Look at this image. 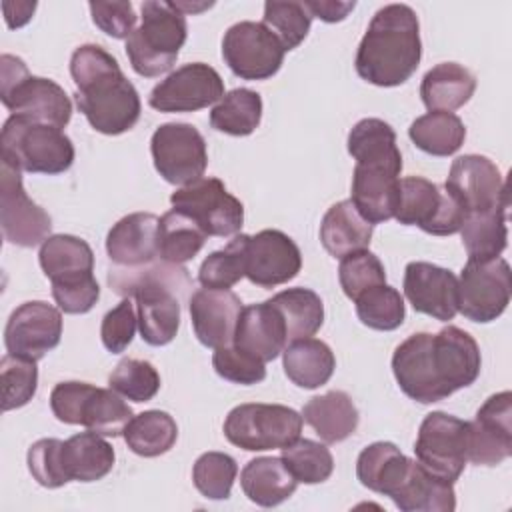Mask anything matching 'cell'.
<instances>
[{"mask_svg":"<svg viewBox=\"0 0 512 512\" xmlns=\"http://www.w3.org/2000/svg\"><path fill=\"white\" fill-rule=\"evenodd\" d=\"M38 262L50 282L92 274L94 252L90 244L72 234H52L40 244Z\"/></svg>","mask_w":512,"mask_h":512,"instance_id":"34","label":"cell"},{"mask_svg":"<svg viewBox=\"0 0 512 512\" xmlns=\"http://www.w3.org/2000/svg\"><path fill=\"white\" fill-rule=\"evenodd\" d=\"M184 16L186 14H194V12H202V10H206V8H210L212 6V2H202V4H194V2H172Z\"/></svg>","mask_w":512,"mask_h":512,"instance_id":"59","label":"cell"},{"mask_svg":"<svg viewBox=\"0 0 512 512\" xmlns=\"http://www.w3.org/2000/svg\"><path fill=\"white\" fill-rule=\"evenodd\" d=\"M262 24L280 40L284 50L298 48L308 36L312 14L304 2H264Z\"/></svg>","mask_w":512,"mask_h":512,"instance_id":"46","label":"cell"},{"mask_svg":"<svg viewBox=\"0 0 512 512\" xmlns=\"http://www.w3.org/2000/svg\"><path fill=\"white\" fill-rule=\"evenodd\" d=\"M248 234H236L224 248L214 250L204 258L198 270L202 288L230 290L244 278V244Z\"/></svg>","mask_w":512,"mask_h":512,"instance_id":"45","label":"cell"},{"mask_svg":"<svg viewBox=\"0 0 512 512\" xmlns=\"http://www.w3.org/2000/svg\"><path fill=\"white\" fill-rule=\"evenodd\" d=\"M476 90L474 74L458 62H442L430 68L420 84L424 106L434 112H452L462 108Z\"/></svg>","mask_w":512,"mask_h":512,"instance_id":"31","label":"cell"},{"mask_svg":"<svg viewBox=\"0 0 512 512\" xmlns=\"http://www.w3.org/2000/svg\"><path fill=\"white\" fill-rule=\"evenodd\" d=\"M186 36V16L172 2H142V22L126 38V56L132 70L144 78H156L168 72Z\"/></svg>","mask_w":512,"mask_h":512,"instance_id":"5","label":"cell"},{"mask_svg":"<svg viewBox=\"0 0 512 512\" xmlns=\"http://www.w3.org/2000/svg\"><path fill=\"white\" fill-rule=\"evenodd\" d=\"M300 268V248L282 230L266 228L254 236H246L244 276L252 284L260 288H274L296 278Z\"/></svg>","mask_w":512,"mask_h":512,"instance_id":"18","label":"cell"},{"mask_svg":"<svg viewBox=\"0 0 512 512\" xmlns=\"http://www.w3.org/2000/svg\"><path fill=\"white\" fill-rule=\"evenodd\" d=\"M354 304H356L358 320L372 330H382V332L396 330L402 326L406 318L404 298L390 284H380L362 292L354 300Z\"/></svg>","mask_w":512,"mask_h":512,"instance_id":"43","label":"cell"},{"mask_svg":"<svg viewBox=\"0 0 512 512\" xmlns=\"http://www.w3.org/2000/svg\"><path fill=\"white\" fill-rule=\"evenodd\" d=\"M222 96L220 74L204 62H190L160 80L150 90L148 104L158 112H196L220 102Z\"/></svg>","mask_w":512,"mask_h":512,"instance_id":"17","label":"cell"},{"mask_svg":"<svg viewBox=\"0 0 512 512\" xmlns=\"http://www.w3.org/2000/svg\"><path fill=\"white\" fill-rule=\"evenodd\" d=\"M408 136L414 146L430 156H450L466 140V126L454 112H426L418 116L410 128Z\"/></svg>","mask_w":512,"mask_h":512,"instance_id":"37","label":"cell"},{"mask_svg":"<svg viewBox=\"0 0 512 512\" xmlns=\"http://www.w3.org/2000/svg\"><path fill=\"white\" fill-rule=\"evenodd\" d=\"M72 140L54 126L10 114L0 132L2 162L30 174H62L74 164Z\"/></svg>","mask_w":512,"mask_h":512,"instance_id":"6","label":"cell"},{"mask_svg":"<svg viewBox=\"0 0 512 512\" xmlns=\"http://www.w3.org/2000/svg\"><path fill=\"white\" fill-rule=\"evenodd\" d=\"M282 462L290 474L302 484H320L334 472L330 450L310 438H298L282 448Z\"/></svg>","mask_w":512,"mask_h":512,"instance_id":"44","label":"cell"},{"mask_svg":"<svg viewBox=\"0 0 512 512\" xmlns=\"http://www.w3.org/2000/svg\"><path fill=\"white\" fill-rule=\"evenodd\" d=\"M160 218L152 212H132L120 218L106 236L108 258L116 266H140L158 256Z\"/></svg>","mask_w":512,"mask_h":512,"instance_id":"26","label":"cell"},{"mask_svg":"<svg viewBox=\"0 0 512 512\" xmlns=\"http://www.w3.org/2000/svg\"><path fill=\"white\" fill-rule=\"evenodd\" d=\"M262 120V98L250 88H234L226 92L210 110V126L230 136L252 134Z\"/></svg>","mask_w":512,"mask_h":512,"instance_id":"40","label":"cell"},{"mask_svg":"<svg viewBox=\"0 0 512 512\" xmlns=\"http://www.w3.org/2000/svg\"><path fill=\"white\" fill-rule=\"evenodd\" d=\"M126 446L144 458H156L172 450L178 438L176 420L164 410H146L136 414L124 430Z\"/></svg>","mask_w":512,"mask_h":512,"instance_id":"38","label":"cell"},{"mask_svg":"<svg viewBox=\"0 0 512 512\" xmlns=\"http://www.w3.org/2000/svg\"><path fill=\"white\" fill-rule=\"evenodd\" d=\"M404 296L420 314L450 322L458 314V278L452 270L432 262H408L404 268Z\"/></svg>","mask_w":512,"mask_h":512,"instance_id":"21","label":"cell"},{"mask_svg":"<svg viewBox=\"0 0 512 512\" xmlns=\"http://www.w3.org/2000/svg\"><path fill=\"white\" fill-rule=\"evenodd\" d=\"M22 172L6 162L0 170V226L6 242L22 248L42 244L52 230V218L24 190Z\"/></svg>","mask_w":512,"mask_h":512,"instance_id":"15","label":"cell"},{"mask_svg":"<svg viewBox=\"0 0 512 512\" xmlns=\"http://www.w3.org/2000/svg\"><path fill=\"white\" fill-rule=\"evenodd\" d=\"M390 498L402 512H452L456 508L454 484L434 476L412 458Z\"/></svg>","mask_w":512,"mask_h":512,"instance_id":"27","label":"cell"},{"mask_svg":"<svg viewBox=\"0 0 512 512\" xmlns=\"http://www.w3.org/2000/svg\"><path fill=\"white\" fill-rule=\"evenodd\" d=\"M170 202L190 216L208 236H234L244 224V206L218 178H198L176 192Z\"/></svg>","mask_w":512,"mask_h":512,"instance_id":"13","label":"cell"},{"mask_svg":"<svg viewBox=\"0 0 512 512\" xmlns=\"http://www.w3.org/2000/svg\"><path fill=\"white\" fill-rule=\"evenodd\" d=\"M108 386L132 402H148L160 390V374L148 360L122 358L108 376Z\"/></svg>","mask_w":512,"mask_h":512,"instance_id":"48","label":"cell"},{"mask_svg":"<svg viewBox=\"0 0 512 512\" xmlns=\"http://www.w3.org/2000/svg\"><path fill=\"white\" fill-rule=\"evenodd\" d=\"M430 340V332L410 334L392 354V372L400 390L420 404H434L448 398L432 368Z\"/></svg>","mask_w":512,"mask_h":512,"instance_id":"23","label":"cell"},{"mask_svg":"<svg viewBox=\"0 0 512 512\" xmlns=\"http://www.w3.org/2000/svg\"><path fill=\"white\" fill-rule=\"evenodd\" d=\"M422 58L420 22L408 4H386L370 20L356 52L358 76L374 86L404 84Z\"/></svg>","mask_w":512,"mask_h":512,"instance_id":"4","label":"cell"},{"mask_svg":"<svg viewBox=\"0 0 512 512\" xmlns=\"http://www.w3.org/2000/svg\"><path fill=\"white\" fill-rule=\"evenodd\" d=\"M242 308V300L232 290L200 288L192 292L188 310L200 344L214 350L232 344Z\"/></svg>","mask_w":512,"mask_h":512,"instance_id":"24","label":"cell"},{"mask_svg":"<svg viewBox=\"0 0 512 512\" xmlns=\"http://www.w3.org/2000/svg\"><path fill=\"white\" fill-rule=\"evenodd\" d=\"M240 486L250 502L272 508L294 494L298 480L284 466L282 458L258 456L242 468Z\"/></svg>","mask_w":512,"mask_h":512,"instance_id":"30","label":"cell"},{"mask_svg":"<svg viewBox=\"0 0 512 512\" xmlns=\"http://www.w3.org/2000/svg\"><path fill=\"white\" fill-rule=\"evenodd\" d=\"M132 418V408L120 398L118 392H114L112 388L94 386L82 402L78 424L100 436L116 438L124 434Z\"/></svg>","mask_w":512,"mask_h":512,"instance_id":"41","label":"cell"},{"mask_svg":"<svg viewBox=\"0 0 512 512\" xmlns=\"http://www.w3.org/2000/svg\"><path fill=\"white\" fill-rule=\"evenodd\" d=\"M512 454V394H492L470 422L468 460L478 466H498Z\"/></svg>","mask_w":512,"mask_h":512,"instance_id":"20","label":"cell"},{"mask_svg":"<svg viewBox=\"0 0 512 512\" xmlns=\"http://www.w3.org/2000/svg\"><path fill=\"white\" fill-rule=\"evenodd\" d=\"M64 460L70 480L96 482L114 468L116 452L104 436L88 430L64 442Z\"/></svg>","mask_w":512,"mask_h":512,"instance_id":"35","label":"cell"},{"mask_svg":"<svg viewBox=\"0 0 512 512\" xmlns=\"http://www.w3.org/2000/svg\"><path fill=\"white\" fill-rule=\"evenodd\" d=\"M28 470L32 478L44 488H60L70 482L64 460V440L40 438L26 454Z\"/></svg>","mask_w":512,"mask_h":512,"instance_id":"51","label":"cell"},{"mask_svg":"<svg viewBox=\"0 0 512 512\" xmlns=\"http://www.w3.org/2000/svg\"><path fill=\"white\" fill-rule=\"evenodd\" d=\"M70 74L76 106L96 132L118 136L134 128L142 110L140 96L108 50L98 44L78 46L70 58Z\"/></svg>","mask_w":512,"mask_h":512,"instance_id":"1","label":"cell"},{"mask_svg":"<svg viewBox=\"0 0 512 512\" xmlns=\"http://www.w3.org/2000/svg\"><path fill=\"white\" fill-rule=\"evenodd\" d=\"M284 318L288 344L300 338L314 336L324 322V304L322 298L304 286L288 288L274 294L268 300Z\"/></svg>","mask_w":512,"mask_h":512,"instance_id":"36","label":"cell"},{"mask_svg":"<svg viewBox=\"0 0 512 512\" xmlns=\"http://www.w3.org/2000/svg\"><path fill=\"white\" fill-rule=\"evenodd\" d=\"M108 286L122 298L136 300L138 330L146 344L166 346L180 328V304L192 280L182 264L156 258L140 266H112Z\"/></svg>","mask_w":512,"mask_h":512,"instance_id":"3","label":"cell"},{"mask_svg":"<svg viewBox=\"0 0 512 512\" xmlns=\"http://www.w3.org/2000/svg\"><path fill=\"white\" fill-rule=\"evenodd\" d=\"M338 280L344 294L354 302L362 292L386 284V270L380 258L366 248L340 258Z\"/></svg>","mask_w":512,"mask_h":512,"instance_id":"50","label":"cell"},{"mask_svg":"<svg viewBox=\"0 0 512 512\" xmlns=\"http://www.w3.org/2000/svg\"><path fill=\"white\" fill-rule=\"evenodd\" d=\"M394 218L404 226H418L426 234L450 236L460 232L466 212L446 188L422 176H406L398 182Z\"/></svg>","mask_w":512,"mask_h":512,"instance_id":"9","label":"cell"},{"mask_svg":"<svg viewBox=\"0 0 512 512\" xmlns=\"http://www.w3.org/2000/svg\"><path fill=\"white\" fill-rule=\"evenodd\" d=\"M470 422L446 412H430L418 428L416 460L434 476L456 482L468 462Z\"/></svg>","mask_w":512,"mask_h":512,"instance_id":"10","label":"cell"},{"mask_svg":"<svg viewBox=\"0 0 512 512\" xmlns=\"http://www.w3.org/2000/svg\"><path fill=\"white\" fill-rule=\"evenodd\" d=\"M232 344L266 364L278 358L288 346L284 318L268 300L244 306Z\"/></svg>","mask_w":512,"mask_h":512,"instance_id":"25","label":"cell"},{"mask_svg":"<svg viewBox=\"0 0 512 512\" xmlns=\"http://www.w3.org/2000/svg\"><path fill=\"white\" fill-rule=\"evenodd\" d=\"M302 420L320 436L322 442L336 444L356 432L360 414L344 390H330L304 404Z\"/></svg>","mask_w":512,"mask_h":512,"instance_id":"28","label":"cell"},{"mask_svg":"<svg viewBox=\"0 0 512 512\" xmlns=\"http://www.w3.org/2000/svg\"><path fill=\"white\" fill-rule=\"evenodd\" d=\"M430 358L436 378L448 396L460 388H468L480 376V348L476 340L458 326H446L432 334Z\"/></svg>","mask_w":512,"mask_h":512,"instance_id":"22","label":"cell"},{"mask_svg":"<svg viewBox=\"0 0 512 512\" xmlns=\"http://www.w3.org/2000/svg\"><path fill=\"white\" fill-rule=\"evenodd\" d=\"M352 172V204L372 226L394 218L402 154L394 128L380 118H362L348 132Z\"/></svg>","mask_w":512,"mask_h":512,"instance_id":"2","label":"cell"},{"mask_svg":"<svg viewBox=\"0 0 512 512\" xmlns=\"http://www.w3.org/2000/svg\"><path fill=\"white\" fill-rule=\"evenodd\" d=\"M138 328V314L132 298H122L118 306L108 310L102 318L100 338L108 352L120 354L124 352L136 334Z\"/></svg>","mask_w":512,"mask_h":512,"instance_id":"53","label":"cell"},{"mask_svg":"<svg viewBox=\"0 0 512 512\" xmlns=\"http://www.w3.org/2000/svg\"><path fill=\"white\" fill-rule=\"evenodd\" d=\"M212 366L220 378L242 386H252L266 378V364L234 344L216 348L212 354Z\"/></svg>","mask_w":512,"mask_h":512,"instance_id":"52","label":"cell"},{"mask_svg":"<svg viewBox=\"0 0 512 512\" xmlns=\"http://www.w3.org/2000/svg\"><path fill=\"white\" fill-rule=\"evenodd\" d=\"M0 384L4 412L26 406L38 388L36 360L6 354L0 362Z\"/></svg>","mask_w":512,"mask_h":512,"instance_id":"49","label":"cell"},{"mask_svg":"<svg viewBox=\"0 0 512 512\" xmlns=\"http://www.w3.org/2000/svg\"><path fill=\"white\" fill-rule=\"evenodd\" d=\"M284 46L262 24L242 20L232 24L222 38V58L242 80H268L284 62Z\"/></svg>","mask_w":512,"mask_h":512,"instance_id":"14","label":"cell"},{"mask_svg":"<svg viewBox=\"0 0 512 512\" xmlns=\"http://www.w3.org/2000/svg\"><path fill=\"white\" fill-rule=\"evenodd\" d=\"M92 22L112 38H128L134 32L136 12L132 2H90Z\"/></svg>","mask_w":512,"mask_h":512,"instance_id":"55","label":"cell"},{"mask_svg":"<svg viewBox=\"0 0 512 512\" xmlns=\"http://www.w3.org/2000/svg\"><path fill=\"white\" fill-rule=\"evenodd\" d=\"M506 212L508 208H498L490 212L468 214L464 218L460 232L468 260H492L504 252L508 244Z\"/></svg>","mask_w":512,"mask_h":512,"instance_id":"39","label":"cell"},{"mask_svg":"<svg viewBox=\"0 0 512 512\" xmlns=\"http://www.w3.org/2000/svg\"><path fill=\"white\" fill-rule=\"evenodd\" d=\"M94 384L80 380L58 382L50 392V408L52 414L64 424H78L80 408L84 398L90 394Z\"/></svg>","mask_w":512,"mask_h":512,"instance_id":"56","label":"cell"},{"mask_svg":"<svg viewBox=\"0 0 512 512\" xmlns=\"http://www.w3.org/2000/svg\"><path fill=\"white\" fill-rule=\"evenodd\" d=\"M62 314L44 300L20 304L8 318L4 328V344L8 354L30 360L44 358L60 344Z\"/></svg>","mask_w":512,"mask_h":512,"instance_id":"19","label":"cell"},{"mask_svg":"<svg viewBox=\"0 0 512 512\" xmlns=\"http://www.w3.org/2000/svg\"><path fill=\"white\" fill-rule=\"evenodd\" d=\"M0 100L14 114L54 128H64L72 118V102L60 84L32 76L22 58L0 56Z\"/></svg>","mask_w":512,"mask_h":512,"instance_id":"7","label":"cell"},{"mask_svg":"<svg viewBox=\"0 0 512 512\" xmlns=\"http://www.w3.org/2000/svg\"><path fill=\"white\" fill-rule=\"evenodd\" d=\"M52 298L66 314H86L100 298V286L94 274H82L52 282Z\"/></svg>","mask_w":512,"mask_h":512,"instance_id":"54","label":"cell"},{"mask_svg":"<svg viewBox=\"0 0 512 512\" xmlns=\"http://www.w3.org/2000/svg\"><path fill=\"white\" fill-rule=\"evenodd\" d=\"M208 234L184 212L172 208L160 218L158 256L166 262L184 264L204 246Z\"/></svg>","mask_w":512,"mask_h":512,"instance_id":"42","label":"cell"},{"mask_svg":"<svg viewBox=\"0 0 512 512\" xmlns=\"http://www.w3.org/2000/svg\"><path fill=\"white\" fill-rule=\"evenodd\" d=\"M302 422V414L284 404L246 402L228 412L222 430L230 444L248 452H264L282 450L298 440Z\"/></svg>","mask_w":512,"mask_h":512,"instance_id":"8","label":"cell"},{"mask_svg":"<svg viewBox=\"0 0 512 512\" xmlns=\"http://www.w3.org/2000/svg\"><path fill=\"white\" fill-rule=\"evenodd\" d=\"M150 152L156 172L176 186L202 178L208 166L206 140L188 122L160 124L150 138Z\"/></svg>","mask_w":512,"mask_h":512,"instance_id":"12","label":"cell"},{"mask_svg":"<svg viewBox=\"0 0 512 512\" xmlns=\"http://www.w3.org/2000/svg\"><path fill=\"white\" fill-rule=\"evenodd\" d=\"M372 224L362 218L352 200L332 204L320 222V242L334 258L366 250L372 240Z\"/></svg>","mask_w":512,"mask_h":512,"instance_id":"29","label":"cell"},{"mask_svg":"<svg viewBox=\"0 0 512 512\" xmlns=\"http://www.w3.org/2000/svg\"><path fill=\"white\" fill-rule=\"evenodd\" d=\"M446 192L468 214L508 208V188L498 166L480 154L458 156L448 172Z\"/></svg>","mask_w":512,"mask_h":512,"instance_id":"16","label":"cell"},{"mask_svg":"<svg viewBox=\"0 0 512 512\" xmlns=\"http://www.w3.org/2000/svg\"><path fill=\"white\" fill-rule=\"evenodd\" d=\"M2 10H4V20L8 24V28H20L26 22H30L34 10H36V2H26V0H18V2H2Z\"/></svg>","mask_w":512,"mask_h":512,"instance_id":"58","label":"cell"},{"mask_svg":"<svg viewBox=\"0 0 512 512\" xmlns=\"http://www.w3.org/2000/svg\"><path fill=\"white\" fill-rule=\"evenodd\" d=\"M512 292V272L504 258L468 260L458 280V312L478 324L504 314Z\"/></svg>","mask_w":512,"mask_h":512,"instance_id":"11","label":"cell"},{"mask_svg":"<svg viewBox=\"0 0 512 512\" xmlns=\"http://www.w3.org/2000/svg\"><path fill=\"white\" fill-rule=\"evenodd\" d=\"M410 458L392 442H372L356 460V476L362 486L372 492L392 496L408 470Z\"/></svg>","mask_w":512,"mask_h":512,"instance_id":"33","label":"cell"},{"mask_svg":"<svg viewBox=\"0 0 512 512\" xmlns=\"http://www.w3.org/2000/svg\"><path fill=\"white\" fill-rule=\"evenodd\" d=\"M236 474V460L226 452H204L192 466V482L196 490L210 500L230 498Z\"/></svg>","mask_w":512,"mask_h":512,"instance_id":"47","label":"cell"},{"mask_svg":"<svg viewBox=\"0 0 512 512\" xmlns=\"http://www.w3.org/2000/svg\"><path fill=\"white\" fill-rule=\"evenodd\" d=\"M286 376L304 390L324 386L336 368L332 348L318 338H300L290 342L282 352Z\"/></svg>","mask_w":512,"mask_h":512,"instance_id":"32","label":"cell"},{"mask_svg":"<svg viewBox=\"0 0 512 512\" xmlns=\"http://www.w3.org/2000/svg\"><path fill=\"white\" fill-rule=\"evenodd\" d=\"M312 18H320L322 22H342L354 8L356 2H338V0H304Z\"/></svg>","mask_w":512,"mask_h":512,"instance_id":"57","label":"cell"}]
</instances>
